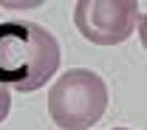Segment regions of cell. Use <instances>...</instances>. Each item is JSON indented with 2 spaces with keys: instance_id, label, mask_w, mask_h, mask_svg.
Instances as JSON below:
<instances>
[{
  "instance_id": "1",
  "label": "cell",
  "mask_w": 147,
  "mask_h": 130,
  "mask_svg": "<svg viewBox=\"0 0 147 130\" xmlns=\"http://www.w3.org/2000/svg\"><path fill=\"white\" fill-rule=\"evenodd\" d=\"M59 68V42L37 23H0V85L20 93L42 88Z\"/></svg>"
},
{
  "instance_id": "2",
  "label": "cell",
  "mask_w": 147,
  "mask_h": 130,
  "mask_svg": "<svg viewBox=\"0 0 147 130\" xmlns=\"http://www.w3.org/2000/svg\"><path fill=\"white\" fill-rule=\"evenodd\" d=\"M108 110V85L91 68H71L48 91V113L59 130H88Z\"/></svg>"
},
{
  "instance_id": "3",
  "label": "cell",
  "mask_w": 147,
  "mask_h": 130,
  "mask_svg": "<svg viewBox=\"0 0 147 130\" xmlns=\"http://www.w3.org/2000/svg\"><path fill=\"white\" fill-rule=\"evenodd\" d=\"M139 20L136 0H76L74 26L93 45H119L133 34Z\"/></svg>"
},
{
  "instance_id": "4",
  "label": "cell",
  "mask_w": 147,
  "mask_h": 130,
  "mask_svg": "<svg viewBox=\"0 0 147 130\" xmlns=\"http://www.w3.org/2000/svg\"><path fill=\"white\" fill-rule=\"evenodd\" d=\"M9 110H11V93H9V88H6V85H0V125L6 122Z\"/></svg>"
},
{
  "instance_id": "5",
  "label": "cell",
  "mask_w": 147,
  "mask_h": 130,
  "mask_svg": "<svg viewBox=\"0 0 147 130\" xmlns=\"http://www.w3.org/2000/svg\"><path fill=\"white\" fill-rule=\"evenodd\" d=\"M139 37H142V45L147 51V14H139Z\"/></svg>"
},
{
  "instance_id": "6",
  "label": "cell",
  "mask_w": 147,
  "mask_h": 130,
  "mask_svg": "<svg viewBox=\"0 0 147 130\" xmlns=\"http://www.w3.org/2000/svg\"><path fill=\"white\" fill-rule=\"evenodd\" d=\"M113 130H127V127H113Z\"/></svg>"
}]
</instances>
